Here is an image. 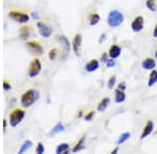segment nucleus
<instances>
[{
	"mask_svg": "<svg viewBox=\"0 0 157 154\" xmlns=\"http://www.w3.org/2000/svg\"><path fill=\"white\" fill-rule=\"evenodd\" d=\"M39 98V93L36 90H27L23 95L21 96V104L24 107H29L34 104V102Z\"/></svg>",
	"mask_w": 157,
	"mask_h": 154,
	"instance_id": "f257e3e1",
	"label": "nucleus"
},
{
	"mask_svg": "<svg viewBox=\"0 0 157 154\" xmlns=\"http://www.w3.org/2000/svg\"><path fill=\"white\" fill-rule=\"evenodd\" d=\"M124 22V15L118 11H111L107 17V23L110 27L115 28Z\"/></svg>",
	"mask_w": 157,
	"mask_h": 154,
	"instance_id": "f03ea898",
	"label": "nucleus"
},
{
	"mask_svg": "<svg viewBox=\"0 0 157 154\" xmlns=\"http://www.w3.org/2000/svg\"><path fill=\"white\" fill-rule=\"evenodd\" d=\"M25 117V112L23 109H20V108H16L13 112L10 113V125L12 127H16L19 123L22 122V120Z\"/></svg>",
	"mask_w": 157,
	"mask_h": 154,
	"instance_id": "7ed1b4c3",
	"label": "nucleus"
},
{
	"mask_svg": "<svg viewBox=\"0 0 157 154\" xmlns=\"http://www.w3.org/2000/svg\"><path fill=\"white\" fill-rule=\"evenodd\" d=\"M41 69H42V65H41V62H40L39 59H34L30 63L29 67V77L34 78L38 76L41 72Z\"/></svg>",
	"mask_w": 157,
	"mask_h": 154,
	"instance_id": "20e7f679",
	"label": "nucleus"
},
{
	"mask_svg": "<svg viewBox=\"0 0 157 154\" xmlns=\"http://www.w3.org/2000/svg\"><path fill=\"white\" fill-rule=\"evenodd\" d=\"M9 17L13 19L14 21L18 22V23H26L29 21V16L25 13H21L18 11H12L9 13Z\"/></svg>",
	"mask_w": 157,
	"mask_h": 154,
	"instance_id": "39448f33",
	"label": "nucleus"
},
{
	"mask_svg": "<svg viewBox=\"0 0 157 154\" xmlns=\"http://www.w3.org/2000/svg\"><path fill=\"white\" fill-rule=\"evenodd\" d=\"M59 42L62 44V47H63V52H62V56H61V59L62 60H65L68 57L69 55V52H70V44H69V41L67 40V38L65 36H60L59 37Z\"/></svg>",
	"mask_w": 157,
	"mask_h": 154,
	"instance_id": "423d86ee",
	"label": "nucleus"
},
{
	"mask_svg": "<svg viewBox=\"0 0 157 154\" xmlns=\"http://www.w3.org/2000/svg\"><path fill=\"white\" fill-rule=\"evenodd\" d=\"M144 25H145V20L143 16H136L133 19L132 23H131V28L134 32H140L144 29Z\"/></svg>",
	"mask_w": 157,
	"mask_h": 154,
	"instance_id": "0eeeda50",
	"label": "nucleus"
},
{
	"mask_svg": "<svg viewBox=\"0 0 157 154\" xmlns=\"http://www.w3.org/2000/svg\"><path fill=\"white\" fill-rule=\"evenodd\" d=\"M38 30H39V34H41L43 38H49L52 34V28L48 25H46L43 22H38L37 23Z\"/></svg>",
	"mask_w": 157,
	"mask_h": 154,
	"instance_id": "6e6552de",
	"label": "nucleus"
},
{
	"mask_svg": "<svg viewBox=\"0 0 157 154\" xmlns=\"http://www.w3.org/2000/svg\"><path fill=\"white\" fill-rule=\"evenodd\" d=\"M26 47L29 49V51H32L33 53L36 54H43V47L39 42L36 41H29L26 43Z\"/></svg>",
	"mask_w": 157,
	"mask_h": 154,
	"instance_id": "1a4fd4ad",
	"label": "nucleus"
},
{
	"mask_svg": "<svg viewBox=\"0 0 157 154\" xmlns=\"http://www.w3.org/2000/svg\"><path fill=\"white\" fill-rule=\"evenodd\" d=\"M81 45H82V34H77L75 36V38H73V41H72V49L77 56L80 55Z\"/></svg>",
	"mask_w": 157,
	"mask_h": 154,
	"instance_id": "9d476101",
	"label": "nucleus"
},
{
	"mask_svg": "<svg viewBox=\"0 0 157 154\" xmlns=\"http://www.w3.org/2000/svg\"><path fill=\"white\" fill-rule=\"evenodd\" d=\"M154 129V124L152 121H148V122L146 123L145 127H144V130L143 132H141V135H140V138L141 140H144V138H146L147 136H149L152 133V131Z\"/></svg>",
	"mask_w": 157,
	"mask_h": 154,
	"instance_id": "9b49d317",
	"label": "nucleus"
},
{
	"mask_svg": "<svg viewBox=\"0 0 157 154\" xmlns=\"http://www.w3.org/2000/svg\"><path fill=\"white\" fill-rule=\"evenodd\" d=\"M141 67H143L145 70H147V71H152V70L155 69V67H156L155 59H152V57H148V59H146L143 62V64H141Z\"/></svg>",
	"mask_w": 157,
	"mask_h": 154,
	"instance_id": "f8f14e48",
	"label": "nucleus"
},
{
	"mask_svg": "<svg viewBox=\"0 0 157 154\" xmlns=\"http://www.w3.org/2000/svg\"><path fill=\"white\" fill-rule=\"evenodd\" d=\"M121 53V47L118 46V45H112V46L110 47V49H109V52H108V55L111 57V59H117V57H120V55Z\"/></svg>",
	"mask_w": 157,
	"mask_h": 154,
	"instance_id": "ddd939ff",
	"label": "nucleus"
},
{
	"mask_svg": "<svg viewBox=\"0 0 157 154\" xmlns=\"http://www.w3.org/2000/svg\"><path fill=\"white\" fill-rule=\"evenodd\" d=\"M98 67H100V62L98 59H91L86 64L85 70L87 72H94L98 69Z\"/></svg>",
	"mask_w": 157,
	"mask_h": 154,
	"instance_id": "4468645a",
	"label": "nucleus"
},
{
	"mask_svg": "<svg viewBox=\"0 0 157 154\" xmlns=\"http://www.w3.org/2000/svg\"><path fill=\"white\" fill-rule=\"evenodd\" d=\"M109 104H110V99H109L108 97L106 98H103L102 100L100 101V103L98 104V112H105L106 109H107V107L109 106Z\"/></svg>",
	"mask_w": 157,
	"mask_h": 154,
	"instance_id": "2eb2a0df",
	"label": "nucleus"
},
{
	"mask_svg": "<svg viewBox=\"0 0 157 154\" xmlns=\"http://www.w3.org/2000/svg\"><path fill=\"white\" fill-rule=\"evenodd\" d=\"M64 130H65L64 125H63L62 123H58V124L56 125L52 130H50V132L48 133V135L49 136H54V135L58 134V133L62 132V131H64Z\"/></svg>",
	"mask_w": 157,
	"mask_h": 154,
	"instance_id": "dca6fc26",
	"label": "nucleus"
},
{
	"mask_svg": "<svg viewBox=\"0 0 157 154\" xmlns=\"http://www.w3.org/2000/svg\"><path fill=\"white\" fill-rule=\"evenodd\" d=\"M126 100V94L124 93V91L120 89L115 90V102L116 103H123Z\"/></svg>",
	"mask_w": 157,
	"mask_h": 154,
	"instance_id": "f3484780",
	"label": "nucleus"
},
{
	"mask_svg": "<svg viewBox=\"0 0 157 154\" xmlns=\"http://www.w3.org/2000/svg\"><path fill=\"white\" fill-rule=\"evenodd\" d=\"M157 82V71L156 70H152L151 71V74L149 76V80H148V87L151 88L153 87L154 84Z\"/></svg>",
	"mask_w": 157,
	"mask_h": 154,
	"instance_id": "a211bd4d",
	"label": "nucleus"
},
{
	"mask_svg": "<svg viewBox=\"0 0 157 154\" xmlns=\"http://www.w3.org/2000/svg\"><path fill=\"white\" fill-rule=\"evenodd\" d=\"M88 20H89V24L93 26V25H97L98 22H100L101 17L97 13H92V14H90L89 16H88Z\"/></svg>",
	"mask_w": 157,
	"mask_h": 154,
	"instance_id": "6ab92c4d",
	"label": "nucleus"
},
{
	"mask_svg": "<svg viewBox=\"0 0 157 154\" xmlns=\"http://www.w3.org/2000/svg\"><path fill=\"white\" fill-rule=\"evenodd\" d=\"M68 148H69V145L66 143L64 144H60V145H58L57 149H56V152H57V154H61V153H65L67 154L68 153Z\"/></svg>",
	"mask_w": 157,
	"mask_h": 154,
	"instance_id": "aec40b11",
	"label": "nucleus"
},
{
	"mask_svg": "<svg viewBox=\"0 0 157 154\" xmlns=\"http://www.w3.org/2000/svg\"><path fill=\"white\" fill-rule=\"evenodd\" d=\"M30 34V27L29 26H24L20 29V38L22 40H26Z\"/></svg>",
	"mask_w": 157,
	"mask_h": 154,
	"instance_id": "412c9836",
	"label": "nucleus"
},
{
	"mask_svg": "<svg viewBox=\"0 0 157 154\" xmlns=\"http://www.w3.org/2000/svg\"><path fill=\"white\" fill-rule=\"evenodd\" d=\"M146 6L149 9V11L152 13H155L157 11V3L155 0H147Z\"/></svg>",
	"mask_w": 157,
	"mask_h": 154,
	"instance_id": "4be33fe9",
	"label": "nucleus"
},
{
	"mask_svg": "<svg viewBox=\"0 0 157 154\" xmlns=\"http://www.w3.org/2000/svg\"><path fill=\"white\" fill-rule=\"evenodd\" d=\"M84 141H85V136H83L82 138H81L80 141L77 143V145L73 147L72 149V152H78V151L82 150V149H84Z\"/></svg>",
	"mask_w": 157,
	"mask_h": 154,
	"instance_id": "5701e85b",
	"label": "nucleus"
},
{
	"mask_svg": "<svg viewBox=\"0 0 157 154\" xmlns=\"http://www.w3.org/2000/svg\"><path fill=\"white\" fill-rule=\"evenodd\" d=\"M32 145H33V142H32V141H29V140L25 141V142L23 143V145H21V148H20V150H19V153H20V154H21V153H24L25 151L27 150V149H29L30 147H32Z\"/></svg>",
	"mask_w": 157,
	"mask_h": 154,
	"instance_id": "b1692460",
	"label": "nucleus"
},
{
	"mask_svg": "<svg viewBox=\"0 0 157 154\" xmlns=\"http://www.w3.org/2000/svg\"><path fill=\"white\" fill-rule=\"evenodd\" d=\"M129 138H130V132L121 133V134L120 135V138H118V140H117V145H121V144L125 143Z\"/></svg>",
	"mask_w": 157,
	"mask_h": 154,
	"instance_id": "393cba45",
	"label": "nucleus"
},
{
	"mask_svg": "<svg viewBox=\"0 0 157 154\" xmlns=\"http://www.w3.org/2000/svg\"><path fill=\"white\" fill-rule=\"evenodd\" d=\"M57 55H58V49H57V48H52V49L49 51V53H48L49 59L50 60H55L56 59H57Z\"/></svg>",
	"mask_w": 157,
	"mask_h": 154,
	"instance_id": "a878e982",
	"label": "nucleus"
},
{
	"mask_svg": "<svg viewBox=\"0 0 157 154\" xmlns=\"http://www.w3.org/2000/svg\"><path fill=\"white\" fill-rule=\"evenodd\" d=\"M115 82H116V77L113 75V76H111L110 78H109V81H108V88L110 90H112L113 88H114L115 85Z\"/></svg>",
	"mask_w": 157,
	"mask_h": 154,
	"instance_id": "bb28decb",
	"label": "nucleus"
},
{
	"mask_svg": "<svg viewBox=\"0 0 157 154\" xmlns=\"http://www.w3.org/2000/svg\"><path fill=\"white\" fill-rule=\"evenodd\" d=\"M36 152L38 154H43L44 153V146H43L42 143H39L37 146V149H36Z\"/></svg>",
	"mask_w": 157,
	"mask_h": 154,
	"instance_id": "cd10ccee",
	"label": "nucleus"
},
{
	"mask_svg": "<svg viewBox=\"0 0 157 154\" xmlns=\"http://www.w3.org/2000/svg\"><path fill=\"white\" fill-rule=\"evenodd\" d=\"M106 66L108 68H112L115 66V62H114V59H107L106 60Z\"/></svg>",
	"mask_w": 157,
	"mask_h": 154,
	"instance_id": "c85d7f7f",
	"label": "nucleus"
},
{
	"mask_svg": "<svg viewBox=\"0 0 157 154\" xmlns=\"http://www.w3.org/2000/svg\"><path fill=\"white\" fill-rule=\"evenodd\" d=\"M93 116H94V112H93V110H91V112H89V113H87V115L85 116V120H86V121H90V120H92Z\"/></svg>",
	"mask_w": 157,
	"mask_h": 154,
	"instance_id": "c756f323",
	"label": "nucleus"
},
{
	"mask_svg": "<svg viewBox=\"0 0 157 154\" xmlns=\"http://www.w3.org/2000/svg\"><path fill=\"white\" fill-rule=\"evenodd\" d=\"M3 89L6 90V91H10V90L12 89V87H11V84H10V82L6 81V80H3Z\"/></svg>",
	"mask_w": 157,
	"mask_h": 154,
	"instance_id": "7c9ffc66",
	"label": "nucleus"
},
{
	"mask_svg": "<svg viewBox=\"0 0 157 154\" xmlns=\"http://www.w3.org/2000/svg\"><path fill=\"white\" fill-rule=\"evenodd\" d=\"M118 89H120V90H121V91H124V90H125L126 89V84H125V83H120V84H118Z\"/></svg>",
	"mask_w": 157,
	"mask_h": 154,
	"instance_id": "2f4dec72",
	"label": "nucleus"
},
{
	"mask_svg": "<svg viewBox=\"0 0 157 154\" xmlns=\"http://www.w3.org/2000/svg\"><path fill=\"white\" fill-rule=\"evenodd\" d=\"M153 37H154V38H157V24H156L155 28H154V31H153Z\"/></svg>",
	"mask_w": 157,
	"mask_h": 154,
	"instance_id": "473e14b6",
	"label": "nucleus"
},
{
	"mask_svg": "<svg viewBox=\"0 0 157 154\" xmlns=\"http://www.w3.org/2000/svg\"><path fill=\"white\" fill-rule=\"evenodd\" d=\"M32 16H33V18H35V19H38V18H39V15H38L37 13H35V12L32 14Z\"/></svg>",
	"mask_w": 157,
	"mask_h": 154,
	"instance_id": "72a5a7b5",
	"label": "nucleus"
},
{
	"mask_svg": "<svg viewBox=\"0 0 157 154\" xmlns=\"http://www.w3.org/2000/svg\"><path fill=\"white\" fill-rule=\"evenodd\" d=\"M101 37H102V38H101V40H100V43H102V42H103V40H104V39H106V34H103Z\"/></svg>",
	"mask_w": 157,
	"mask_h": 154,
	"instance_id": "f704fd0d",
	"label": "nucleus"
},
{
	"mask_svg": "<svg viewBox=\"0 0 157 154\" xmlns=\"http://www.w3.org/2000/svg\"><path fill=\"white\" fill-rule=\"evenodd\" d=\"M102 59L106 63V60H107V54H104L103 56H102Z\"/></svg>",
	"mask_w": 157,
	"mask_h": 154,
	"instance_id": "c9c22d12",
	"label": "nucleus"
},
{
	"mask_svg": "<svg viewBox=\"0 0 157 154\" xmlns=\"http://www.w3.org/2000/svg\"><path fill=\"white\" fill-rule=\"evenodd\" d=\"M117 151H118V148H115L114 150H112V152H111V153H114L115 154V153H117Z\"/></svg>",
	"mask_w": 157,
	"mask_h": 154,
	"instance_id": "e433bc0d",
	"label": "nucleus"
},
{
	"mask_svg": "<svg viewBox=\"0 0 157 154\" xmlns=\"http://www.w3.org/2000/svg\"><path fill=\"white\" fill-rule=\"evenodd\" d=\"M6 121L4 120V121H3V127L6 128Z\"/></svg>",
	"mask_w": 157,
	"mask_h": 154,
	"instance_id": "4c0bfd02",
	"label": "nucleus"
},
{
	"mask_svg": "<svg viewBox=\"0 0 157 154\" xmlns=\"http://www.w3.org/2000/svg\"><path fill=\"white\" fill-rule=\"evenodd\" d=\"M155 56H156V59H157V50H156V52H155Z\"/></svg>",
	"mask_w": 157,
	"mask_h": 154,
	"instance_id": "58836bf2",
	"label": "nucleus"
}]
</instances>
